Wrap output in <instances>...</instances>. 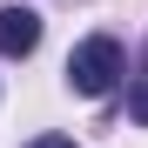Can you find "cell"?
Here are the masks:
<instances>
[{"mask_svg":"<svg viewBox=\"0 0 148 148\" xmlns=\"http://www.w3.org/2000/svg\"><path fill=\"white\" fill-rule=\"evenodd\" d=\"M121 67H128L121 40H114V34H88V40L74 47V54H67V88L94 101V94H108V88L121 81Z\"/></svg>","mask_w":148,"mask_h":148,"instance_id":"1","label":"cell"},{"mask_svg":"<svg viewBox=\"0 0 148 148\" xmlns=\"http://www.w3.org/2000/svg\"><path fill=\"white\" fill-rule=\"evenodd\" d=\"M40 47V14L34 7H0V54L7 61H27Z\"/></svg>","mask_w":148,"mask_h":148,"instance_id":"2","label":"cell"},{"mask_svg":"<svg viewBox=\"0 0 148 148\" xmlns=\"http://www.w3.org/2000/svg\"><path fill=\"white\" fill-rule=\"evenodd\" d=\"M128 114H135V121H141V128H148V74H141V81L128 88Z\"/></svg>","mask_w":148,"mask_h":148,"instance_id":"3","label":"cell"},{"mask_svg":"<svg viewBox=\"0 0 148 148\" xmlns=\"http://www.w3.org/2000/svg\"><path fill=\"white\" fill-rule=\"evenodd\" d=\"M27 148H74V135H34Z\"/></svg>","mask_w":148,"mask_h":148,"instance_id":"4","label":"cell"}]
</instances>
